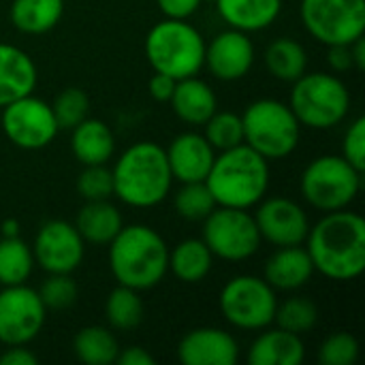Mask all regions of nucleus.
Masks as SVG:
<instances>
[{"instance_id": "1", "label": "nucleus", "mask_w": 365, "mask_h": 365, "mask_svg": "<svg viewBox=\"0 0 365 365\" xmlns=\"http://www.w3.org/2000/svg\"><path fill=\"white\" fill-rule=\"evenodd\" d=\"M306 250L314 272L334 280L351 282L365 269V220L357 212H327L306 235Z\"/></svg>"}, {"instance_id": "2", "label": "nucleus", "mask_w": 365, "mask_h": 365, "mask_svg": "<svg viewBox=\"0 0 365 365\" xmlns=\"http://www.w3.org/2000/svg\"><path fill=\"white\" fill-rule=\"evenodd\" d=\"M113 195L128 207L148 210L163 203L173 186L165 148L154 141H139L126 148L115 160Z\"/></svg>"}, {"instance_id": "3", "label": "nucleus", "mask_w": 365, "mask_h": 365, "mask_svg": "<svg viewBox=\"0 0 365 365\" xmlns=\"http://www.w3.org/2000/svg\"><path fill=\"white\" fill-rule=\"evenodd\" d=\"M109 267L118 284L148 291L163 282L169 272V246L148 225H128L107 244Z\"/></svg>"}, {"instance_id": "4", "label": "nucleus", "mask_w": 365, "mask_h": 365, "mask_svg": "<svg viewBox=\"0 0 365 365\" xmlns=\"http://www.w3.org/2000/svg\"><path fill=\"white\" fill-rule=\"evenodd\" d=\"M205 184L222 207H255L269 188V160L246 143L216 154Z\"/></svg>"}, {"instance_id": "5", "label": "nucleus", "mask_w": 365, "mask_h": 365, "mask_svg": "<svg viewBox=\"0 0 365 365\" xmlns=\"http://www.w3.org/2000/svg\"><path fill=\"white\" fill-rule=\"evenodd\" d=\"M145 58L154 73L173 79L192 77L205 62V38L188 19H169L154 24L145 36Z\"/></svg>"}, {"instance_id": "6", "label": "nucleus", "mask_w": 365, "mask_h": 365, "mask_svg": "<svg viewBox=\"0 0 365 365\" xmlns=\"http://www.w3.org/2000/svg\"><path fill=\"white\" fill-rule=\"evenodd\" d=\"M289 107L302 126L329 130L351 111V92L346 83L331 73H304L293 81Z\"/></svg>"}, {"instance_id": "7", "label": "nucleus", "mask_w": 365, "mask_h": 365, "mask_svg": "<svg viewBox=\"0 0 365 365\" xmlns=\"http://www.w3.org/2000/svg\"><path fill=\"white\" fill-rule=\"evenodd\" d=\"M244 143L267 160H280L295 152L302 137V124L289 103L259 98L242 113Z\"/></svg>"}, {"instance_id": "8", "label": "nucleus", "mask_w": 365, "mask_h": 365, "mask_svg": "<svg viewBox=\"0 0 365 365\" xmlns=\"http://www.w3.org/2000/svg\"><path fill=\"white\" fill-rule=\"evenodd\" d=\"M361 171L342 154H325L308 163L302 173V195L319 212L346 210L361 190Z\"/></svg>"}, {"instance_id": "9", "label": "nucleus", "mask_w": 365, "mask_h": 365, "mask_svg": "<svg viewBox=\"0 0 365 365\" xmlns=\"http://www.w3.org/2000/svg\"><path fill=\"white\" fill-rule=\"evenodd\" d=\"M218 308L231 327L261 331L274 323L278 308L276 289L259 276H235L222 287Z\"/></svg>"}, {"instance_id": "10", "label": "nucleus", "mask_w": 365, "mask_h": 365, "mask_svg": "<svg viewBox=\"0 0 365 365\" xmlns=\"http://www.w3.org/2000/svg\"><path fill=\"white\" fill-rule=\"evenodd\" d=\"M205 246L214 259L240 263L255 257L261 248V233L248 210L216 205L203 220Z\"/></svg>"}, {"instance_id": "11", "label": "nucleus", "mask_w": 365, "mask_h": 365, "mask_svg": "<svg viewBox=\"0 0 365 365\" xmlns=\"http://www.w3.org/2000/svg\"><path fill=\"white\" fill-rule=\"evenodd\" d=\"M302 24L323 45H351L365 34V0H302Z\"/></svg>"}, {"instance_id": "12", "label": "nucleus", "mask_w": 365, "mask_h": 365, "mask_svg": "<svg viewBox=\"0 0 365 365\" xmlns=\"http://www.w3.org/2000/svg\"><path fill=\"white\" fill-rule=\"evenodd\" d=\"M2 133L19 150H43L58 135V122L51 105L28 94L2 107Z\"/></svg>"}, {"instance_id": "13", "label": "nucleus", "mask_w": 365, "mask_h": 365, "mask_svg": "<svg viewBox=\"0 0 365 365\" xmlns=\"http://www.w3.org/2000/svg\"><path fill=\"white\" fill-rule=\"evenodd\" d=\"M47 308L38 291L24 284L2 287L0 291V342L4 346H26L43 329Z\"/></svg>"}, {"instance_id": "14", "label": "nucleus", "mask_w": 365, "mask_h": 365, "mask_svg": "<svg viewBox=\"0 0 365 365\" xmlns=\"http://www.w3.org/2000/svg\"><path fill=\"white\" fill-rule=\"evenodd\" d=\"M34 263L47 274H73L86 255V242L77 227L66 220H47L34 235L30 246Z\"/></svg>"}, {"instance_id": "15", "label": "nucleus", "mask_w": 365, "mask_h": 365, "mask_svg": "<svg viewBox=\"0 0 365 365\" xmlns=\"http://www.w3.org/2000/svg\"><path fill=\"white\" fill-rule=\"evenodd\" d=\"M255 207L257 212L252 216L263 242L276 248L299 246L306 242L310 220L299 203L289 197H263Z\"/></svg>"}, {"instance_id": "16", "label": "nucleus", "mask_w": 365, "mask_h": 365, "mask_svg": "<svg viewBox=\"0 0 365 365\" xmlns=\"http://www.w3.org/2000/svg\"><path fill=\"white\" fill-rule=\"evenodd\" d=\"M255 58L257 51L248 32L227 28L205 43L203 66H207L210 73L220 81H240L250 73Z\"/></svg>"}, {"instance_id": "17", "label": "nucleus", "mask_w": 365, "mask_h": 365, "mask_svg": "<svg viewBox=\"0 0 365 365\" xmlns=\"http://www.w3.org/2000/svg\"><path fill=\"white\" fill-rule=\"evenodd\" d=\"M165 154L173 182L180 184L205 182L216 158V150L210 145V141L195 130L180 133L178 137H173Z\"/></svg>"}, {"instance_id": "18", "label": "nucleus", "mask_w": 365, "mask_h": 365, "mask_svg": "<svg viewBox=\"0 0 365 365\" xmlns=\"http://www.w3.org/2000/svg\"><path fill=\"white\" fill-rule=\"evenodd\" d=\"M178 359L184 365H235L240 361V346L225 329L199 327L180 340Z\"/></svg>"}, {"instance_id": "19", "label": "nucleus", "mask_w": 365, "mask_h": 365, "mask_svg": "<svg viewBox=\"0 0 365 365\" xmlns=\"http://www.w3.org/2000/svg\"><path fill=\"white\" fill-rule=\"evenodd\" d=\"M36 64L24 49L0 43V109L36 88Z\"/></svg>"}, {"instance_id": "20", "label": "nucleus", "mask_w": 365, "mask_h": 365, "mask_svg": "<svg viewBox=\"0 0 365 365\" xmlns=\"http://www.w3.org/2000/svg\"><path fill=\"white\" fill-rule=\"evenodd\" d=\"M169 105L184 124L203 126L218 109V98L207 81L192 75V77L178 79Z\"/></svg>"}, {"instance_id": "21", "label": "nucleus", "mask_w": 365, "mask_h": 365, "mask_svg": "<svg viewBox=\"0 0 365 365\" xmlns=\"http://www.w3.org/2000/svg\"><path fill=\"white\" fill-rule=\"evenodd\" d=\"M314 276V265L306 248L284 246L276 248V252L265 263V280L276 291H297L306 287Z\"/></svg>"}, {"instance_id": "22", "label": "nucleus", "mask_w": 365, "mask_h": 365, "mask_svg": "<svg viewBox=\"0 0 365 365\" xmlns=\"http://www.w3.org/2000/svg\"><path fill=\"white\" fill-rule=\"evenodd\" d=\"M304 359L306 346L302 342V336L284 331L280 327L259 334L248 351L250 365H302Z\"/></svg>"}, {"instance_id": "23", "label": "nucleus", "mask_w": 365, "mask_h": 365, "mask_svg": "<svg viewBox=\"0 0 365 365\" xmlns=\"http://www.w3.org/2000/svg\"><path fill=\"white\" fill-rule=\"evenodd\" d=\"M216 9L229 28L259 32L269 28L282 13V0H216Z\"/></svg>"}, {"instance_id": "24", "label": "nucleus", "mask_w": 365, "mask_h": 365, "mask_svg": "<svg viewBox=\"0 0 365 365\" xmlns=\"http://www.w3.org/2000/svg\"><path fill=\"white\" fill-rule=\"evenodd\" d=\"M71 150L83 167L107 165V160L115 152V139L111 128L103 120L86 118L73 128Z\"/></svg>"}, {"instance_id": "25", "label": "nucleus", "mask_w": 365, "mask_h": 365, "mask_svg": "<svg viewBox=\"0 0 365 365\" xmlns=\"http://www.w3.org/2000/svg\"><path fill=\"white\" fill-rule=\"evenodd\" d=\"M75 227L86 244L94 246H107L124 227L120 210L109 201H86V205L79 210Z\"/></svg>"}, {"instance_id": "26", "label": "nucleus", "mask_w": 365, "mask_h": 365, "mask_svg": "<svg viewBox=\"0 0 365 365\" xmlns=\"http://www.w3.org/2000/svg\"><path fill=\"white\" fill-rule=\"evenodd\" d=\"M214 267V255L203 240L190 237L169 250V272L184 284H197L207 278Z\"/></svg>"}, {"instance_id": "27", "label": "nucleus", "mask_w": 365, "mask_h": 365, "mask_svg": "<svg viewBox=\"0 0 365 365\" xmlns=\"http://www.w3.org/2000/svg\"><path fill=\"white\" fill-rule=\"evenodd\" d=\"M64 13V0H13L11 24L24 34H45L53 30Z\"/></svg>"}, {"instance_id": "28", "label": "nucleus", "mask_w": 365, "mask_h": 365, "mask_svg": "<svg viewBox=\"0 0 365 365\" xmlns=\"http://www.w3.org/2000/svg\"><path fill=\"white\" fill-rule=\"evenodd\" d=\"M265 66L269 75L280 81L293 83L308 68V53L304 45L291 36H280L272 41L265 49Z\"/></svg>"}, {"instance_id": "29", "label": "nucleus", "mask_w": 365, "mask_h": 365, "mask_svg": "<svg viewBox=\"0 0 365 365\" xmlns=\"http://www.w3.org/2000/svg\"><path fill=\"white\" fill-rule=\"evenodd\" d=\"M75 357L86 365H109L118 359L120 344L109 327L88 325L77 331L73 340Z\"/></svg>"}, {"instance_id": "30", "label": "nucleus", "mask_w": 365, "mask_h": 365, "mask_svg": "<svg viewBox=\"0 0 365 365\" xmlns=\"http://www.w3.org/2000/svg\"><path fill=\"white\" fill-rule=\"evenodd\" d=\"M105 319L115 331H133L143 321V302L139 291L118 284L105 302Z\"/></svg>"}, {"instance_id": "31", "label": "nucleus", "mask_w": 365, "mask_h": 365, "mask_svg": "<svg viewBox=\"0 0 365 365\" xmlns=\"http://www.w3.org/2000/svg\"><path fill=\"white\" fill-rule=\"evenodd\" d=\"M34 267L32 248L17 235V237H2L0 240V284L13 287L24 284Z\"/></svg>"}, {"instance_id": "32", "label": "nucleus", "mask_w": 365, "mask_h": 365, "mask_svg": "<svg viewBox=\"0 0 365 365\" xmlns=\"http://www.w3.org/2000/svg\"><path fill=\"white\" fill-rule=\"evenodd\" d=\"M274 323L284 331L304 336L319 323V308L306 297H289L287 302L278 304Z\"/></svg>"}, {"instance_id": "33", "label": "nucleus", "mask_w": 365, "mask_h": 365, "mask_svg": "<svg viewBox=\"0 0 365 365\" xmlns=\"http://www.w3.org/2000/svg\"><path fill=\"white\" fill-rule=\"evenodd\" d=\"M203 137L216 152H225L244 143L242 115L233 111H214V115L203 124Z\"/></svg>"}, {"instance_id": "34", "label": "nucleus", "mask_w": 365, "mask_h": 365, "mask_svg": "<svg viewBox=\"0 0 365 365\" xmlns=\"http://www.w3.org/2000/svg\"><path fill=\"white\" fill-rule=\"evenodd\" d=\"M173 205L184 220L203 222L207 214L216 207V201L205 182H186L175 192Z\"/></svg>"}, {"instance_id": "35", "label": "nucleus", "mask_w": 365, "mask_h": 365, "mask_svg": "<svg viewBox=\"0 0 365 365\" xmlns=\"http://www.w3.org/2000/svg\"><path fill=\"white\" fill-rule=\"evenodd\" d=\"M51 111L56 115L58 128L73 130L81 120L88 118L90 98L81 88H64L51 103Z\"/></svg>"}, {"instance_id": "36", "label": "nucleus", "mask_w": 365, "mask_h": 365, "mask_svg": "<svg viewBox=\"0 0 365 365\" xmlns=\"http://www.w3.org/2000/svg\"><path fill=\"white\" fill-rule=\"evenodd\" d=\"M77 284L71 274H49L43 282L38 297L47 310H66L77 302Z\"/></svg>"}, {"instance_id": "37", "label": "nucleus", "mask_w": 365, "mask_h": 365, "mask_svg": "<svg viewBox=\"0 0 365 365\" xmlns=\"http://www.w3.org/2000/svg\"><path fill=\"white\" fill-rule=\"evenodd\" d=\"M77 190L86 201H105L113 197V175L107 165H88L77 178Z\"/></svg>"}, {"instance_id": "38", "label": "nucleus", "mask_w": 365, "mask_h": 365, "mask_svg": "<svg viewBox=\"0 0 365 365\" xmlns=\"http://www.w3.org/2000/svg\"><path fill=\"white\" fill-rule=\"evenodd\" d=\"M359 357V342L355 336L340 331L329 338L319 349V361L323 365H353Z\"/></svg>"}, {"instance_id": "39", "label": "nucleus", "mask_w": 365, "mask_h": 365, "mask_svg": "<svg viewBox=\"0 0 365 365\" xmlns=\"http://www.w3.org/2000/svg\"><path fill=\"white\" fill-rule=\"evenodd\" d=\"M342 156L364 173L365 169V118H357L349 124L342 139Z\"/></svg>"}, {"instance_id": "40", "label": "nucleus", "mask_w": 365, "mask_h": 365, "mask_svg": "<svg viewBox=\"0 0 365 365\" xmlns=\"http://www.w3.org/2000/svg\"><path fill=\"white\" fill-rule=\"evenodd\" d=\"M158 9L169 19H188L195 15L203 0H156Z\"/></svg>"}, {"instance_id": "41", "label": "nucleus", "mask_w": 365, "mask_h": 365, "mask_svg": "<svg viewBox=\"0 0 365 365\" xmlns=\"http://www.w3.org/2000/svg\"><path fill=\"white\" fill-rule=\"evenodd\" d=\"M327 64L334 73H346L353 71V56H351V45H329L327 47Z\"/></svg>"}, {"instance_id": "42", "label": "nucleus", "mask_w": 365, "mask_h": 365, "mask_svg": "<svg viewBox=\"0 0 365 365\" xmlns=\"http://www.w3.org/2000/svg\"><path fill=\"white\" fill-rule=\"evenodd\" d=\"M178 79L165 75V73H154V77L150 79V96L158 103H169L173 90H175Z\"/></svg>"}, {"instance_id": "43", "label": "nucleus", "mask_w": 365, "mask_h": 365, "mask_svg": "<svg viewBox=\"0 0 365 365\" xmlns=\"http://www.w3.org/2000/svg\"><path fill=\"white\" fill-rule=\"evenodd\" d=\"M0 365H36V355L26 346H9L0 355Z\"/></svg>"}, {"instance_id": "44", "label": "nucleus", "mask_w": 365, "mask_h": 365, "mask_svg": "<svg viewBox=\"0 0 365 365\" xmlns=\"http://www.w3.org/2000/svg\"><path fill=\"white\" fill-rule=\"evenodd\" d=\"M115 361L120 365H154V357L141 346H130L120 351Z\"/></svg>"}, {"instance_id": "45", "label": "nucleus", "mask_w": 365, "mask_h": 365, "mask_svg": "<svg viewBox=\"0 0 365 365\" xmlns=\"http://www.w3.org/2000/svg\"><path fill=\"white\" fill-rule=\"evenodd\" d=\"M351 56H353V64L357 71H364L365 68V38L359 36L357 41L351 43Z\"/></svg>"}, {"instance_id": "46", "label": "nucleus", "mask_w": 365, "mask_h": 365, "mask_svg": "<svg viewBox=\"0 0 365 365\" xmlns=\"http://www.w3.org/2000/svg\"><path fill=\"white\" fill-rule=\"evenodd\" d=\"M2 237H17L19 235V222L15 218H6L0 227Z\"/></svg>"}]
</instances>
